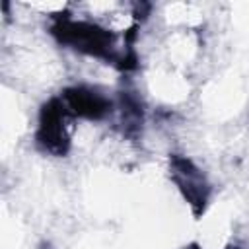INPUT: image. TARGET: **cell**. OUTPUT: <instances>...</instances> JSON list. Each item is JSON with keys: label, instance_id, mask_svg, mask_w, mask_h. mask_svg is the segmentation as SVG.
I'll return each mask as SVG.
<instances>
[{"label": "cell", "instance_id": "6da1fadb", "mask_svg": "<svg viewBox=\"0 0 249 249\" xmlns=\"http://www.w3.org/2000/svg\"><path fill=\"white\" fill-rule=\"evenodd\" d=\"M51 33L56 37L58 43L68 45L70 49H74L78 53L115 62L121 68H130L126 58L121 56L115 49V35L97 23L60 16L54 19Z\"/></svg>", "mask_w": 249, "mask_h": 249}, {"label": "cell", "instance_id": "7a4b0ae2", "mask_svg": "<svg viewBox=\"0 0 249 249\" xmlns=\"http://www.w3.org/2000/svg\"><path fill=\"white\" fill-rule=\"evenodd\" d=\"M68 115H72L62 99H51L43 105L39 115V130H37V144L53 154L64 156L70 148V132H68Z\"/></svg>", "mask_w": 249, "mask_h": 249}, {"label": "cell", "instance_id": "3957f363", "mask_svg": "<svg viewBox=\"0 0 249 249\" xmlns=\"http://www.w3.org/2000/svg\"><path fill=\"white\" fill-rule=\"evenodd\" d=\"M169 175L177 189L181 191L183 198L189 202L195 216H200L206 208L210 196V185L202 171L185 156L173 154L169 158Z\"/></svg>", "mask_w": 249, "mask_h": 249}, {"label": "cell", "instance_id": "277c9868", "mask_svg": "<svg viewBox=\"0 0 249 249\" xmlns=\"http://www.w3.org/2000/svg\"><path fill=\"white\" fill-rule=\"evenodd\" d=\"M60 99L64 101L66 109L72 115H78L89 121H99L111 111V101L97 89H91L86 86H74L64 89Z\"/></svg>", "mask_w": 249, "mask_h": 249}, {"label": "cell", "instance_id": "5b68a950", "mask_svg": "<svg viewBox=\"0 0 249 249\" xmlns=\"http://www.w3.org/2000/svg\"><path fill=\"white\" fill-rule=\"evenodd\" d=\"M121 105H123V123L126 126V132L138 130V126L142 123V107H140V101L130 91H124L121 95Z\"/></svg>", "mask_w": 249, "mask_h": 249}]
</instances>
